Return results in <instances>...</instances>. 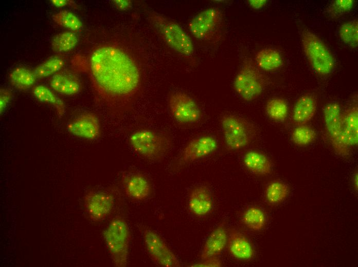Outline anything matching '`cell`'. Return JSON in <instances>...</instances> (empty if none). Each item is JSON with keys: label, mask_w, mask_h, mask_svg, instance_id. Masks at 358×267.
Listing matches in <instances>:
<instances>
[{"label": "cell", "mask_w": 358, "mask_h": 267, "mask_svg": "<svg viewBox=\"0 0 358 267\" xmlns=\"http://www.w3.org/2000/svg\"><path fill=\"white\" fill-rule=\"evenodd\" d=\"M90 72L94 89L102 98L127 103L139 90L140 71L133 59L121 48L103 45L90 58Z\"/></svg>", "instance_id": "obj_1"}, {"label": "cell", "mask_w": 358, "mask_h": 267, "mask_svg": "<svg viewBox=\"0 0 358 267\" xmlns=\"http://www.w3.org/2000/svg\"><path fill=\"white\" fill-rule=\"evenodd\" d=\"M129 143L135 152L150 160L163 158L171 147V140L167 135L148 129L133 131Z\"/></svg>", "instance_id": "obj_2"}, {"label": "cell", "mask_w": 358, "mask_h": 267, "mask_svg": "<svg viewBox=\"0 0 358 267\" xmlns=\"http://www.w3.org/2000/svg\"><path fill=\"white\" fill-rule=\"evenodd\" d=\"M103 234L114 265L126 266L128 263L130 237L126 222L122 218L114 219Z\"/></svg>", "instance_id": "obj_3"}, {"label": "cell", "mask_w": 358, "mask_h": 267, "mask_svg": "<svg viewBox=\"0 0 358 267\" xmlns=\"http://www.w3.org/2000/svg\"><path fill=\"white\" fill-rule=\"evenodd\" d=\"M225 145L231 150L247 146L254 139L256 130L254 125L239 116L226 114L221 118Z\"/></svg>", "instance_id": "obj_4"}, {"label": "cell", "mask_w": 358, "mask_h": 267, "mask_svg": "<svg viewBox=\"0 0 358 267\" xmlns=\"http://www.w3.org/2000/svg\"><path fill=\"white\" fill-rule=\"evenodd\" d=\"M301 39L305 54L314 70L322 75L330 73L334 68V58L324 43L307 29L302 31Z\"/></svg>", "instance_id": "obj_5"}, {"label": "cell", "mask_w": 358, "mask_h": 267, "mask_svg": "<svg viewBox=\"0 0 358 267\" xmlns=\"http://www.w3.org/2000/svg\"><path fill=\"white\" fill-rule=\"evenodd\" d=\"M151 20L171 48L183 55L192 54L194 51L192 42L179 25L159 14H153Z\"/></svg>", "instance_id": "obj_6"}, {"label": "cell", "mask_w": 358, "mask_h": 267, "mask_svg": "<svg viewBox=\"0 0 358 267\" xmlns=\"http://www.w3.org/2000/svg\"><path fill=\"white\" fill-rule=\"evenodd\" d=\"M223 21L221 11L217 8H210L196 15L190 22L191 33L201 41H210L221 31Z\"/></svg>", "instance_id": "obj_7"}, {"label": "cell", "mask_w": 358, "mask_h": 267, "mask_svg": "<svg viewBox=\"0 0 358 267\" xmlns=\"http://www.w3.org/2000/svg\"><path fill=\"white\" fill-rule=\"evenodd\" d=\"M234 88L243 100L252 101L258 98L264 88V81L258 70L250 64H245L236 76Z\"/></svg>", "instance_id": "obj_8"}, {"label": "cell", "mask_w": 358, "mask_h": 267, "mask_svg": "<svg viewBox=\"0 0 358 267\" xmlns=\"http://www.w3.org/2000/svg\"><path fill=\"white\" fill-rule=\"evenodd\" d=\"M326 129L336 152L341 156L349 154L350 147L346 143L342 124V113L336 103L327 104L324 108Z\"/></svg>", "instance_id": "obj_9"}, {"label": "cell", "mask_w": 358, "mask_h": 267, "mask_svg": "<svg viewBox=\"0 0 358 267\" xmlns=\"http://www.w3.org/2000/svg\"><path fill=\"white\" fill-rule=\"evenodd\" d=\"M168 103L172 117L178 123H194L202 117L201 110L195 100L184 92L175 91L170 93Z\"/></svg>", "instance_id": "obj_10"}, {"label": "cell", "mask_w": 358, "mask_h": 267, "mask_svg": "<svg viewBox=\"0 0 358 267\" xmlns=\"http://www.w3.org/2000/svg\"><path fill=\"white\" fill-rule=\"evenodd\" d=\"M143 239L146 249L155 263L166 267L180 266L176 256L156 232L150 229L145 230Z\"/></svg>", "instance_id": "obj_11"}, {"label": "cell", "mask_w": 358, "mask_h": 267, "mask_svg": "<svg viewBox=\"0 0 358 267\" xmlns=\"http://www.w3.org/2000/svg\"><path fill=\"white\" fill-rule=\"evenodd\" d=\"M218 146L217 141L211 136L195 138L184 148L180 157V163L186 164L206 157L215 151Z\"/></svg>", "instance_id": "obj_12"}, {"label": "cell", "mask_w": 358, "mask_h": 267, "mask_svg": "<svg viewBox=\"0 0 358 267\" xmlns=\"http://www.w3.org/2000/svg\"><path fill=\"white\" fill-rule=\"evenodd\" d=\"M84 204L90 218L94 221H99L104 219L111 212L114 198L109 193L92 192L84 197Z\"/></svg>", "instance_id": "obj_13"}, {"label": "cell", "mask_w": 358, "mask_h": 267, "mask_svg": "<svg viewBox=\"0 0 358 267\" xmlns=\"http://www.w3.org/2000/svg\"><path fill=\"white\" fill-rule=\"evenodd\" d=\"M69 132L76 136L88 140H94L100 134V127L97 117L92 113H86L77 117L67 125Z\"/></svg>", "instance_id": "obj_14"}, {"label": "cell", "mask_w": 358, "mask_h": 267, "mask_svg": "<svg viewBox=\"0 0 358 267\" xmlns=\"http://www.w3.org/2000/svg\"><path fill=\"white\" fill-rule=\"evenodd\" d=\"M227 240L226 227L222 223L212 232L206 240L201 254L202 260L217 257L225 248Z\"/></svg>", "instance_id": "obj_15"}, {"label": "cell", "mask_w": 358, "mask_h": 267, "mask_svg": "<svg viewBox=\"0 0 358 267\" xmlns=\"http://www.w3.org/2000/svg\"><path fill=\"white\" fill-rule=\"evenodd\" d=\"M122 184L126 194L131 199L142 200L150 195V183L144 176L140 174L135 173L124 177Z\"/></svg>", "instance_id": "obj_16"}, {"label": "cell", "mask_w": 358, "mask_h": 267, "mask_svg": "<svg viewBox=\"0 0 358 267\" xmlns=\"http://www.w3.org/2000/svg\"><path fill=\"white\" fill-rule=\"evenodd\" d=\"M212 200L208 189L203 186L195 187L191 192L188 205L191 212L197 216H204L210 212Z\"/></svg>", "instance_id": "obj_17"}, {"label": "cell", "mask_w": 358, "mask_h": 267, "mask_svg": "<svg viewBox=\"0 0 358 267\" xmlns=\"http://www.w3.org/2000/svg\"><path fill=\"white\" fill-rule=\"evenodd\" d=\"M228 249L230 254L235 258L247 260L254 255L253 248L248 240L235 230L230 231L228 236Z\"/></svg>", "instance_id": "obj_18"}, {"label": "cell", "mask_w": 358, "mask_h": 267, "mask_svg": "<svg viewBox=\"0 0 358 267\" xmlns=\"http://www.w3.org/2000/svg\"><path fill=\"white\" fill-rule=\"evenodd\" d=\"M316 107V100L313 96L310 94L303 95L298 99L294 107L293 120L298 124H305L313 117Z\"/></svg>", "instance_id": "obj_19"}, {"label": "cell", "mask_w": 358, "mask_h": 267, "mask_svg": "<svg viewBox=\"0 0 358 267\" xmlns=\"http://www.w3.org/2000/svg\"><path fill=\"white\" fill-rule=\"evenodd\" d=\"M342 124L345 141L350 147L358 142V110L352 107L342 114Z\"/></svg>", "instance_id": "obj_20"}, {"label": "cell", "mask_w": 358, "mask_h": 267, "mask_svg": "<svg viewBox=\"0 0 358 267\" xmlns=\"http://www.w3.org/2000/svg\"><path fill=\"white\" fill-rule=\"evenodd\" d=\"M243 163L246 168L252 173L264 176L272 171V163L264 154L257 151H249L243 157Z\"/></svg>", "instance_id": "obj_21"}, {"label": "cell", "mask_w": 358, "mask_h": 267, "mask_svg": "<svg viewBox=\"0 0 358 267\" xmlns=\"http://www.w3.org/2000/svg\"><path fill=\"white\" fill-rule=\"evenodd\" d=\"M50 86L56 92L68 96L77 94L81 89L80 81L76 77L62 72L53 75Z\"/></svg>", "instance_id": "obj_22"}, {"label": "cell", "mask_w": 358, "mask_h": 267, "mask_svg": "<svg viewBox=\"0 0 358 267\" xmlns=\"http://www.w3.org/2000/svg\"><path fill=\"white\" fill-rule=\"evenodd\" d=\"M255 60L258 67L266 71L276 69L282 64V59L280 52L271 48L259 51L256 55Z\"/></svg>", "instance_id": "obj_23"}, {"label": "cell", "mask_w": 358, "mask_h": 267, "mask_svg": "<svg viewBox=\"0 0 358 267\" xmlns=\"http://www.w3.org/2000/svg\"><path fill=\"white\" fill-rule=\"evenodd\" d=\"M34 96L40 102L50 104L57 109L59 117L64 113V104L62 101L49 88L44 85H38L32 91Z\"/></svg>", "instance_id": "obj_24"}, {"label": "cell", "mask_w": 358, "mask_h": 267, "mask_svg": "<svg viewBox=\"0 0 358 267\" xmlns=\"http://www.w3.org/2000/svg\"><path fill=\"white\" fill-rule=\"evenodd\" d=\"M9 78L13 86L18 89H26L34 84L36 77L33 72L28 69L19 67L11 71Z\"/></svg>", "instance_id": "obj_25"}, {"label": "cell", "mask_w": 358, "mask_h": 267, "mask_svg": "<svg viewBox=\"0 0 358 267\" xmlns=\"http://www.w3.org/2000/svg\"><path fill=\"white\" fill-rule=\"evenodd\" d=\"M242 220L248 228L258 231L264 226L266 218L262 210L257 207L252 206L243 213Z\"/></svg>", "instance_id": "obj_26"}, {"label": "cell", "mask_w": 358, "mask_h": 267, "mask_svg": "<svg viewBox=\"0 0 358 267\" xmlns=\"http://www.w3.org/2000/svg\"><path fill=\"white\" fill-rule=\"evenodd\" d=\"M78 43L76 34L72 31H65L55 35L51 41V47L56 52H67L73 49Z\"/></svg>", "instance_id": "obj_27"}, {"label": "cell", "mask_w": 358, "mask_h": 267, "mask_svg": "<svg viewBox=\"0 0 358 267\" xmlns=\"http://www.w3.org/2000/svg\"><path fill=\"white\" fill-rule=\"evenodd\" d=\"M266 111L272 120L277 122H282L286 119L288 115V104L283 99H271L267 102Z\"/></svg>", "instance_id": "obj_28"}, {"label": "cell", "mask_w": 358, "mask_h": 267, "mask_svg": "<svg viewBox=\"0 0 358 267\" xmlns=\"http://www.w3.org/2000/svg\"><path fill=\"white\" fill-rule=\"evenodd\" d=\"M64 64L62 58L53 56L37 66L33 72L36 78H44L57 73Z\"/></svg>", "instance_id": "obj_29"}, {"label": "cell", "mask_w": 358, "mask_h": 267, "mask_svg": "<svg viewBox=\"0 0 358 267\" xmlns=\"http://www.w3.org/2000/svg\"><path fill=\"white\" fill-rule=\"evenodd\" d=\"M288 194L287 186L280 181H274L271 183L267 186L265 192L267 201L272 204H278L283 201L287 197Z\"/></svg>", "instance_id": "obj_30"}, {"label": "cell", "mask_w": 358, "mask_h": 267, "mask_svg": "<svg viewBox=\"0 0 358 267\" xmlns=\"http://www.w3.org/2000/svg\"><path fill=\"white\" fill-rule=\"evenodd\" d=\"M342 40L350 46L355 48L358 44V23L357 20L346 22L342 25L339 30Z\"/></svg>", "instance_id": "obj_31"}, {"label": "cell", "mask_w": 358, "mask_h": 267, "mask_svg": "<svg viewBox=\"0 0 358 267\" xmlns=\"http://www.w3.org/2000/svg\"><path fill=\"white\" fill-rule=\"evenodd\" d=\"M52 17L57 24L71 30H78L82 27L80 20L74 13L67 10L59 12Z\"/></svg>", "instance_id": "obj_32"}, {"label": "cell", "mask_w": 358, "mask_h": 267, "mask_svg": "<svg viewBox=\"0 0 358 267\" xmlns=\"http://www.w3.org/2000/svg\"><path fill=\"white\" fill-rule=\"evenodd\" d=\"M316 137V133L310 127L301 125L295 128L292 134V139L294 143L299 146H306L313 142Z\"/></svg>", "instance_id": "obj_33"}, {"label": "cell", "mask_w": 358, "mask_h": 267, "mask_svg": "<svg viewBox=\"0 0 358 267\" xmlns=\"http://www.w3.org/2000/svg\"><path fill=\"white\" fill-rule=\"evenodd\" d=\"M353 4L352 0H336L329 7L328 12L332 17L339 16L350 10Z\"/></svg>", "instance_id": "obj_34"}, {"label": "cell", "mask_w": 358, "mask_h": 267, "mask_svg": "<svg viewBox=\"0 0 358 267\" xmlns=\"http://www.w3.org/2000/svg\"><path fill=\"white\" fill-rule=\"evenodd\" d=\"M12 97L10 90L2 88L0 90V112L3 113Z\"/></svg>", "instance_id": "obj_35"}, {"label": "cell", "mask_w": 358, "mask_h": 267, "mask_svg": "<svg viewBox=\"0 0 358 267\" xmlns=\"http://www.w3.org/2000/svg\"><path fill=\"white\" fill-rule=\"evenodd\" d=\"M192 266L197 267H220L222 266V263L220 259L214 257L202 260V262L194 264Z\"/></svg>", "instance_id": "obj_36"}, {"label": "cell", "mask_w": 358, "mask_h": 267, "mask_svg": "<svg viewBox=\"0 0 358 267\" xmlns=\"http://www.w3.org/2000/svg\"><path fill=\"white\" fill-rule=\"evenodd\" d=\"M115 6L120 10H126L131 6V3L129 1L115 0L113 1Z\"/></svg>", "instance_id": "obj_37"}, {"label": "cell", "mask_w": 358, "mask_h": 267, "mask_svg": "<svg viewBox=\"0 0 358 267\" xmlns=\"http://www.w3.org/2000/svg\"><path fill=\"white\" fill-rule=\"evenodd\" d=\"M249 5L255 9H259L263 7L266 3L265 0H250L248 1Z\"/></svg>", "instance_id": "obj_38"}, {"label": "cell", "mask_w": 358, "mask_h": 267, "mask_svg": "<svg viewBox=\"0 0 358 267\" xmlns=\"http://www.w3.org/2000/svg\"><path fill=\"white\" fill-rule=\"evenodd\" d=\"M67 0H51L52 4L56 7H63L67 5L69 2Z\"/></svg>", "instance_id": "obj_39"}, {"label": "cell", "mask_w": 358, "mask_h": 267, "mask_svg": "<svg viewBox=\"0 0 358 267\" xmlns=\"http://www.w3.org/2000/svg\"><path fill=\"white\" fill-rule=\"evenodd\" d=\"M353 184L354 185V187L356 188H357V174L355 175L354 178H353Z\"/></svg>", "instance_id": "obj_40"}]
</instances>
